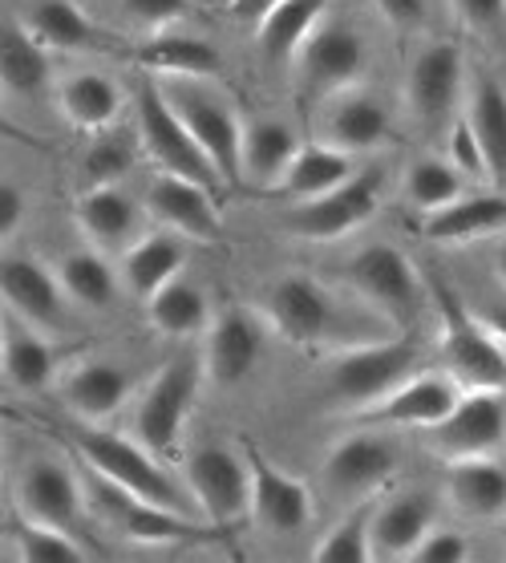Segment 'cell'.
Segmentation results:
<instances>
[{"label":"cell","instance_id":"obj_1","mask_svg":"<svg viewBox=\"0 0 506 563\" xmlns=\"http://www.w3.org/2000/svg\"><path fill=\"white\" fill-rule=\"evenodd\" d=\"M438 324H442V357L462 389H506V349L474 317L446 280L433 276Z\"/></svg>","mask_w":506,"mask_h":563},{"label":"cell","instance_id":"obj_2","mask_svg":"<svg viewBox=\"0 0 506 563\" xmlns=\"http://www.w3.org/2000/svg\"><path fill=\"white\" fill-rule=\"evenodd\" d=\"M77 454L89 466V474L106 478L110 487L127 490L134 499L163 503V507H178L175 478L163 471V462L154 450H146L134 434H110L98 426H81L74 434ZM183 511V507H178Z\"/></svg>","mask_w":506,"mask_h":563},{"label":"cell","instance_id":"obj_3","mask_svg":"<svg viewBox=\"0 0 506 563\" xmlns=\"http://www.w3.org/2000/svg\"><path fill=\"white\" fill-rule=\"evenodd\" d=\"M418 349L414 341H377V345L344 349L324 369V389L337 410H373L385 397L414 377Z\"/></svg>","mask_w":506,"mask_h":563},{"label":"cell","instance_id":"obj_4","mask_svg":"<svg viewBox=\"0 0 506 563\" xmlns=\"http://www.w3.org/2000/svg\"><path fill=\"white\" fill-rule=\"evenodd\" d=\"M202 377L207 369L199 357H175L142 385L139 406H134V438L158 459H175L183 446V430L195 410Z\"/></svg>","mask_w":506,"mask_h":563},{"label":"cell","instance_id":"obj_5","mask_svg":"<svg viewBox=\"0 0 506 563\" xmlns=\"http://www.w3.org/2000/svg\"><path fill=\"white\" fill-rule=\"evenodd\" d=\"M139 139H142V151L158 163V170L195 179L202 187H211V191H228L223 179L216 175V167H211V158L202 154V146L195 142L187 122L178 118L175 106L166 102L163 86L154 77H142L139 86Z\"/></svg>","mask_w":506,"mask_h":563},{"label":"cell","instance_id":"obj_6","mask_svg":"<svg viewBox=\"0 0 506 563\" xmlns=\"http://www.w3.org/2000/svg\"><path fill=\"white\" fill-rule=\"evenodd\" d=\"M187 490L207 523L231 536L252 515V462L231 446H199L187 459Z\"/></svg>","mask_w":506,"mask_h":563},{"label":"cell","instance_id":"obj_7","mask_svg":"<svg viewBox=\"0 0 506 563\" xmlns=\"http://www.w3.org/2000/svg\"><path fill=\"white\" fill-rule=\"evenodd\" d=\"M344 284L353 288L361 300L385 312L397 324H409L418 317L421 296H426V284H421L418 268L409 264L402 247L393 244H369L361 247L349 264H344Z\"/></svg>","mask_w":506,"mask_h":563},{"label":"cell","instance_id":"obj_8","mask_svg":"<svg viewBox=\"0 0 506 563\" xmlns=\"http://www.w3.org/2000/svg\"><path fill=\"white\" fill-rule=\"evenodd\" d=\"M296 81L308 98L329 102L337 93L353 90L369 65V45L353 25L341 21H324V25L304 41V49L296 53Z\"/></svg>","mask_w":506,"mask_h":563},{"label":"cell","instance_id":"obj_9","mask_svg":"<svg viewBox=\"0 0 506 563\" xmlns=\"http://www.w3.org/2000/svg\"><path fill=\"white\" fill-rule=\"evenodd\" d=\"M381 207V170H356L353 179L341 183L337 191L308 199V203H292L288 211V231L312 244H332L353 235L356 228H365L369 219L377 216Z\"/></svg>","mask_w":506,"mask_h":563},{"label":"cell","instance_id":"obj_10","mask_svg":"<svg viewBox=\"0 0 506 563\" xmlns=\"http://www.w3.org/2000/svg\"><path fill=\"white\" fill-rule=\"evenodd\" d=\"M264 324L276 336H284L288 345L317 349L332 336L337 305H332L324 284H317L312 276H300V272H288V276L267 284Z\"/></svg>","mask_w":506,"mask_h":563},{"label":"cell","instance_id":"obj_11","mask_svg":"<svg viewBox=\"0 0 506 563\" xmlns=\"http://www.w3.org/2000/svg\"><path fill=\"white\" fill-rule=\"evenodd\" d=\"M163 93H166V102L178 110V118L187 122V130L202 146V154L211 158V167H216V175L223 179V187H240L243 183V122L240 118L231 114L219 98L195 90L187 81H170V90H163Z\"/></svg>","mask_w":506,"mask_h":563},{"label":"cell","instance_id":"obj_12","mask_svg":"<svg viewBox=\"0 0 506 563\" xmlns=\"http://www.w3.org/2000/svg\"><path fill=\"white\" fill-rule=\"evenodd\" d=\"M506 442V394L503 389H466L446 422L430 430V446L442 462L491 459Z\"/></svg>","mask_w":506,"mask_h":563},{"label":"cell","instance_id":"obj_13","mask_svg":"<svg viewBox=\"0 0 506 563\" xmlns=\"http://www.w3.org/2000/svg\"><path fill=\"white\" fill-rule=\"evenodd\" d=\"M216 199L219 191H211V187L158 170L151 179V187H146V195H142V207H146V216L158 228L190 235V240H202V244H219L223 219H219Z\"/></svg>","mask_w":506,"mask_h":563},{"label":"cell","instance_id":"obj_14","mask_svg":"<svg viewBox=\"0 0 506 563\" xmlns=\"http://www.w3.org/2000/svg\"><path fill=\"white\" fill-rule=\"evenodd\" d=\"M243 454L252 462V519L272 536H296L312 523V490L304 478L264 459V450L243 442Z\"/></svg>","mask_w":506,"mask_h":563},{"label":"cell","instance_id":"obj_15","mask_svg":"<svg viewBox=\"0 0 506 563\" xmlns=\"http://www.w3.org/2000/svg\"><path fill=\"white\" fill-rule=\"evenodd\" d=\"M462 81H466V65L462 53L450 41H430L426 49L414 57L409 77H405V102L421 122H442L454 114L458 98H462Z\"/></svg>","mask_w":506,"mask_h":563},{"label":"cell","instance_id":"obj_16","mask_svg":"<svg viewBox=\"0 0 506 563\" xmlns=\"http://www.w3.org/2000/svg\"><path fill=\"white\" fill-rule=\"evenodd\" d=\"M0 296H4L9 317L25 320L41 333H57L65 324L69 296H65L62 280L41 268L37 260L4 256V264H0Z\"/></svg>","mask_w":506,"mask_h":563},{"label":"cell","instance_id":"obj_17","mask_svg":"<svg viewBox=\"0 0 506 563\" xmlns=\"http://www.w3.org/2000/svg\"><path fill=\"white\" fill-rule=\"evenodd\" d=\"M260 353H264V324L248 308H223L207 329V353H202L207 382L219 389L240 385L260 365Z\"/></svg>","mask_w":506,"mask_h":563},{"label":"cell","instance_id":"obj_18","mask_svg":"<svg viewBox=\"0 0 506 563\" xmlns=\"http://www.w3.org/2000/svg\"><path fill=\"white\" fill-rule=\"evenodd\" d=\"M74 219L81 235L89 240V247H98L106 256H122V252H130L142 240V219L151 216L122 187H89L77 199Z\"/></svg>","mask_w":506,"mask_h":563},{"label":"cell","instance_id":"obj_19","mask_svg":"<svg viewBox=\"0 0 506 563\" xmlns=\"http://www.w3.org/2000/svg\"><path fill=\"white\" fill-rule=\"evenodd\" d=\"M16 511L37 523L77 531L81 527V487H77L74 471L53 459L29 462L16 478Z\"/></svg>","mask_w":506,"mask_h":563},{"label":"cell","instance_id":"obj_20","mask_svg":"<svg viewBox=\"0 0 506 563\" xmlns=\"http://www.w3.org/2000/svg\"><path fill=\"white\" fill-rule=\"evenodd\" d=\"M94 483L101 487V495L110 499V507L118 511V523L127 531V539L134 543H151V548H166V543H190V539H211V523L199 527L187 511L178 507H163V503L134 499L127 490L110 487L106 478L94 474Z\"/></svg>","mask_w":506,"mask_h":563},{"label":"cell","instance_id":"obj_21","mask_svg":"<svg viewBox=\"0 0 506 563\" xmlns=\"http://www.w3.org/2000/svg\"><path fill=\"white\" fill-rule=\"evenodd\" d=\"M462 397V385L442 373H414L393 389L381 406H373V418L389 426H409V430H433L450 418V410Z\"/></svg>","mask_w":506,"mask_h":563},{"label":"cell","instance_id":"obj_22","mask_svg":"<svg viewBox=\"0 0 506 563\" xmlns=\"http://www.w3.org/2000/svg\"><path fill=\"white\" fill-rule=\"evenodd\" d=\"M389 139V110L365 90H344L324 102L320 114V142H329L344 154L377 151Z\"/></svg>","mask_w":506,"mask_h":563},{"label":"cell","instance_id":"obj_23","mask_svg":"<svg viewBox=\"0 0 506 563\" xmlns=\"http://www.w3.org/2000/svg\"><path fill=\"white\" fill-rule=\"evenodd\" d=\"M393 466L397 459H393L389 442H381L377 434H365V430L337 438L324 454V478L341 495H369V490L385 487L393 478Z\"/></svg>","mask_w":506,"mask_h":563},{"label":"cell","instance_id":"obj_24","mask_svg":"<svg viewBox=\"0 0 506 563\" xmlns=\"http://www.w3.org/2000/svg\"><path fill=\"white\" fill-rule=\"evenodd\" d=\"M130 389H134V382H130V373L122 365H114V361H81L62 382V401L74 418L98 426L127 406Z\"/></svg>","mask_w":506,"mask_h":563},{"label":"cell","instance_id":"obj_25","mask_svg":"<svg viewBox=\"0 0 506 563\" xmlns=\"http://www.w3.org/2000/svg\"><path fill=\"white\" fill-rule=\"evenodd\" d=\"M506 231V195L466 191L458 203L421 219V235L430 244H479Z\"/></svg>","mask_w":506,"mask_h":563},{"label":"cell","instance_id":"obj_26","mask_svg":"<svg viewBox=\"0 0 506 563\" xmlns=\"http://www.w3.org/2000/svg\"><path fill=\"white\" fill-rule=\"evenodd\" d=\"M57 106H62L65 122L81 134H106V130H114V122L122 118V90H118L114 77L106 74H69L57 86Z\"/></svg>","mask_w":506,"mask_h":563},{"label":"cell","instance_id":"obj_27","mask_svg":"<svg viewBox=\"0 0 506 563\" xmlns=\"http://www.w3.org/2000/svg\"><path fill=\"white\" fill-rule=\"evenodd\" d=\"M353 175H356L353 154L337 151L329 142H304L300 151H296V158H292V167L284 170L276 195L288 199V203H308V199L337 191Z\"/></svg>","mask_w":506,"mask_h":563},{"label":"cell","instance_id":"obj_28","mask_svg":"<svg viewBox=\"0 0 506 563\" xmlns=\"http://www.w3.org/2000/svg\"><path fill=\"white\" fill-rule=\"evenodd\" d=\"M134 62L146 69V77H170V81H207V77L223 74L216 45H207L187 33H154Z\"/></svg>","mask_w":506,"mask_h":563},{"label":"cell","instance_id":"obj_29","mask_svg":"<svg viewBox=\"0 0 506 563\" xmlns=\"http://www.w3.org/2000/svg\"><path fill=\"white\" fill-rule=\"evenodd\" d=\"M0 365H4V382L13 385V389H21V394H41V389L57 377L62 353L45 341L41 329L9 317L4 345H0Z\"/></svg>","mask_w":506,"mask_h":563},{"label":"cell","instance_id":"obj_30","mask_svg":"<svg viewBox=\"0 0 506 563\" xmlns=\"http://www.w3.org/2000/svg\"><path fill=\"white\" fill-rule=\"evenodd\" d=\"M183 264H187L183 235L163 228L154 235H142L130 252H122V284L139 300H151L158 288H166L175 276H183Z\"/></svg>","mask_w":506,"mask_h":563},{"label":"cell","instance_id":"obj_31","mask_svg":"<svg viewBox=\"0 0 506 563\" xmlns=\"http://www.w3.org/2000/svg\"><path fill=\"white\" fill-rule=\"evenodd\" d=\"M450 503L458 515L491 523L506 515V466L494 459H462L450 462V478H446Z\"/></svg>","mask_w":506,"mask_h":563},{"label":"cell","instance_id":"obj_32","mask_svg":"<svg viewBox=\"0 0 506 563\" xmlns=\"http://www.w3.org/2000/svg\"><path fill=\"white\" fill-rule=\"evenodd\" d=\"M300 146L304 142L296 139V130L288 122H276V118L243 122V183L276 191Z\"/></svg>","mask_w":506,"mask_h":563},{"label":"cell","instance_id":"obj_33","mask_svg":"<svg viewBox=\"0 0 506 563\" xmlns=\"http://www.w3.org/2000/svg\"><path fill=\"white\" fill-rule=\"evenodd\" d=\"M50 53L25 21H4L0 29V86L9 98H37L50 86Z\"/></svg>","mask_w":506,"mask_h":563},{"label":"cell","instance_id":"obj_34","mask_svg":"<svg viewBox=\"0 0 506 563\" xmlns=\"http://www.w3.org/2000/svg\"><path fill=\"white\" fill-rule=\"evenodd\" d=\"M329 0H279L276 9L255 25V45L267 62H296L304 41L324 25Z\"/></svg>","mask_w":506,"mask_h":563},{"label":"cell","instance_id":"obj_35","mask_svg":"<svg viewBox=\"0 0 506 563\" xmlns=\"http://www.w3.org/2000/svg\"><path fill=\"white\" fill-rule=\"evenodd\" d=\"M433 507L421 495H397L373 511V555L377 560H409V551L430 536Z\"/></svg>","mask_w":506,"mask_h":563},{"label":"cell","instance_id":"obj_36","mask_svg":"<svg viewBox=\"0 0 506 563\" xmlns=\"http://www.w3.org/2000/svg\"><path fill=\"white\" fill-rule=\"evenodd\" d=\"M146 320L154 324L158 336L187 341V336H199L211 329V308H207V296H202L199 284L175 276L166 288H158V292L146 300Z\"/></svg>","mask_w":506,"mask_h":563},{"label":"cell","instance_id":"obj_37","mask_svg":"<svg viewBox=\"0 0 506 563\" xmlns=\"http://www.w3.org/2000/svg\"><path fill=\"white\" fill-rule=\"evenodd\" d=\"M57 280H62L69 305L89 308V312H106V308L114 305L122 276H114V268L106 264V252H98V247H77V252H69L62 260Z\"/></svg>","mask_w":506,"mask_h":563},{"label":"cell","instance_id":"obj_38","mask_svg":"<svg viewBox=\"0 0 506 563\" xmlns=\"http://www.w3.org/2000/svg\"><path fill=\"white\" fill-rule=\"evenodd\" d=\"M25 25L45 49H57V53L98 49L101 45L98 25L77 9L74 0H41L37 9L25 16Z\"/></svg>","mask_w":506,"mask_h":563},{"label":"cell","instance_id":"obj_39","mask_svg":"<svg viewBox=\"0 0 506 563\" xmlns=\"http://www.w3.org/2000/svg\"><path fill=\"white\" fill-rule=\"evenodd\" d=\"M470 126L479 134L482 151H486V167L491 179H506V90L494 77L479 74L474 90H470Z\"/></svg>","mask_w":506,"mask_h":563},{"label":"cell","instance_id":"obj_40","mask_svg":"<svg viewBox=\"0 0 506 563\" xmlns=\"http://www.w3.org/2000/svg\"><path fill=\"white\" fill-rule=\"evenodd\" d=\"M9 548L21 563H86V548L74 531L37 523L25 515H16V523L9 527Z\"/></svg>","mask_w":506,"mask_h":563},{"label":"cell","instance_id":"obj_41","mask_svg":"<svg viewBox=\"0 0 506 563\" xmlns=\"http://www.w3.org/2000/svg\"><path fill=\"white\" fill-rule=\"evenodd\" d=\"M470 191V179L450 163V158H418L405 175V195L421 216H433L442 207L458 203Z\"/></svg>","mask_w":506,"mask_h":563},{"label":"cell","instance_id":"obj_42","mask_svg":"<svg viewBox=\"0 0 506 563\" xmlns=\"http://www.w3.org/2000/svg\"><path fill=\"white\" fill-rule=\"evenodd\" d=\"M139 134H118V130L94 134V146L86 151L89 187H118L134 170V163H139Z\"/></svg>","mask_w":506,"mask_h":563},{"label":"cell","instance_id":"obj_43","mask_svg":"<svg viewBox=\"0 0 506 563\" xmlns=\"http://www.w3.org/2000/svg\"><path fill=\"white\" fill-rule=\"evenodd\" d=\"M317 563H369L373 555V507H356L312 548Z\"/></svg>","mask_w":506,"mask_h":563},{"label":"cell","instance_id":"obj_44","mask_svg":"<svg viewBox=\"0 0 506 563\" xmlns=\"http://www.w3.org/2000/svg\"><path fill=\"white\" fill-rule=\"evenodd\" d=\"M446 158L454 163L470 183H486L491 179V167H486V151H482L479 134L470 126L466 118L450 126V139H446Z\"/></svg>","mask_w":506,"mask_h":563},{"label":"cell","instance_id":"obj_45","mask_svg":"<svg viewBox=\"0 0 506 563\" xmlns=\"http://www.w3.org/2000/svg\"><path fill=\"white\" fill-rule=\"evenodd\" d=\"M122 13H127L130 25L146 29V33H166L170 25L187 21L190 16V0H118Z\"/></svg>","mask_w":506,"mask_h":563},{"label":"cell","instance_id":"obj_46","mask_svg":"<svg viewBox=\"0 0 506 563\" xmlns=\"http://www.w3.org/2000/svg\"><path fill=\"white\" fill-rule=\"evenodd\" d=\"M414 563H466L470 560V539L462 531H430L418 548L409 551Z\"/></svg>","mask_w":506,"mask_h":563},{"label":"cell","instance_id":"obj_47","mask_svg":"<svg viewBox=\"0 0 506 563\" xmlns=\"http://www.w3.org/2000/svg\"><path fill=\"white\" fill-rule=\"evenodd\" d=\"M454 9L470 29H482V33L506 25V0H454Z\"/></svg>","mask_w":506,"mask_h":563},{"label":"cell","instance_id":"obj_48","mask_svg":"<svg viewBox=\"0 0 506 563\" xmlns=\"http://www.w3.org/2000/svg\"><path fill=\"white\" fill-rule=\"evenodd\" d=\"M377 13L393 29H418L426 21V0H377Z\"/></svg>","mask_w":506,"mask_h":563},{"label":"cell","instance_id":"obj_49","mask_svg":"<svg viewBox=\"0 0 506 563\" xmlns=\"http://www.w3.org/2000/svg\"><path fill=\"white\" fill-rule=\"evenodd\" d=\"M25 223V191L16 183H4L0 187V231L4 235H16Z\"/></svg>","mask_w":506,"mask_h":563},{"label":"cell","instance_id":"obj_50","mask_svg":"<svg viewBox=\"0 0 506 563\" xmlns=\"http://www.w3.org/2000/svg\"><path fill=\"white\" fill-rule=\"evenodd\" d=\"M279 0H228V13L235 21H248V25H260L272 9H276Z\"/></svg>","mask_w":506,"mask_h":563},{"label":"cell","instance_id":"obj_51","mask_svg":"<svg viewBox=\"0 0 506 563\" xmlns=\"http://www.w3.org/2000/svg\"><path fill=\"white\" fill-rule=\"evenodd\" d=\"M482 324H486V329L498 336V345L506 349V300H498V305L486 308V312H482Z\"/></svg>","mask_w":506,"mask_h":563},{"label":"cell","instance_id":"obj_52","mask_svg":"<svg viewBox=\"0 0 506 563\" xmlns=\"http://www.w3.org/2000/svg\"><path fill=\"white\" fill-rule=\"evenodd\" d=\"M494 276H498V284L506 288V235H503V244H498V260H494Z\"/></svg>","mask_w":506,"mask_h":563}]
</instances>
